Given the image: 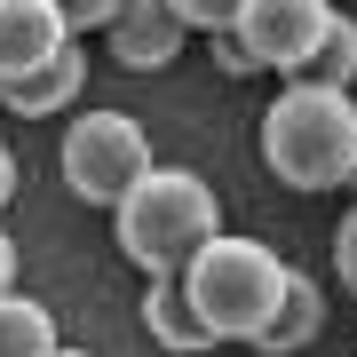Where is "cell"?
Returning a JSON list of instances; mask_svg holds the SVG:
<instances>
[{
  "instance_id": "3",
  "label": "cell",
  "mask_w": 357,
  "mask_h": 357,
  "mask_svg": "<svg viewBox=\"0 0 357 357\" xmlns=\"http://www.w3.org/2000/svg\"><path fill=\"white\" fill-rule=\"evenodd\" d=\"M286 270L294 262H278L262 238L215 230V238L183 262V286H191L199 318L215 326V342H255V333L270 326V310H278V294H286Z\"/></svg>"
},
{
  "instance_id": "9",
  "label": "cell",
  "mask_w": 357,
  "mask_h": 357,
  "mask_svg": "<svg viewBox=\"0 0 357 357\" xmlns=\"http://www.w3.org/2000/svg\"><path fill=\"white\" fill-rule=\"evenodd\" d=\"M143 326H151V342L175 349V357L215 349V326L199 318V302H191V286H183V270H159V278H151V294H143Z\"/></svg>"
},
{
  "instance_id": "13",
  "label": "cell",
  "mask_w": 357,
  "mask_h": 357,
  "mask_svg": "<svg viewBox=\"0 0 357 357\" xmlns=\"http://www.w3.org/2000/svg\"><path fill=\"white\" fill-rule=\"evenodd\" d=\"M206 40H215V64H222L230 79H246V72H262V56H255V48H246V40H238V24H215V32H206Z\"/></svg>"
},
{
  "instance_id": "14",
  "label": "cell",
  "mask_w": 357,
  "mask_h": 357,
  "mask_svg": "<svg viewBox=\"0 0 357 357\" xmlns=\"http://www.w3.org/2000/svg\"><path fill=\"white\" fill-rule=\"evenodd\" d=\"M238 8H246V0H175V16H183V24H191V32H215V24H238Z\"/></svg>"
},
{
  "instance_id": "8",
  "label": "cell",
  "mask_w": 357,
  "mask_h": 357,
  "mask_svg": "<svg viewBox=\"0 0 357 357\" xmlns=\"http://www.w3.org/2000/svg\"><path fill=\"white\" fill-rule=\"evenodd\" d=\"M64 40H72V16L56 0H0V79L40 64V56H56Z\"/></svg>"
},
{
  "instance_id": "15",
  "label": "cell",
  "mask_w": 357,
  "mask_h": 357,
  "mask_svg": "<svg viewBox=\"0 0 357 357\" xmlns=\"http://www.w3.org/2000/svg\"><path fill=\"white\" fill-rule=\"evenodd\" d=\"M333 270H342V294H357V206L342 215V230H333Z\"/></svg>"
},
{
  "instance_id": "11",
  "label": "cell",
  "mask_w": 357,
  "mask_h": 357,
  "mask_svg": "<svg viewBox=\"0 0 357 357\" xmlns=\"http://www.w3.org/2000/svg\"><path fill=\"white\" fill-rule=\"evenodd\" d=\"M56 318H48V302H32V294H0V357H56Z\"/></svg>"
},
{
  "instance_id": "16",
  "label": "cell",
  "mask_w": 357,
  "mask_h": 357,
  "mask_svg": "<svg viewBox=\"0 0 357 357\" xmlns=\"http://www.w3.org/2000/svg\"><path fill=\"white\" fill-rule=\"evenodd\" d=\"M56 8L72 16V32H103V24L119 16V0H56Z\"/></svg>"
},
{
  "instance_id": "1",
  "label": "cell",
  "mask_w": 357,
  "mask_h": 357,
  "mask_svg": "<svg viewBox=\"0 0 357 357\" xmlns=\"http://www.w3.org/2000/svg\"><path fill=\"white\" fill-rule=\"evenodd\" d=\"M262 167L286 191H342V183H357V103H349V88L294 79L262 112Z\"/></svg>"
},
{
  "instance_id": "2",
  "label": "cell",
  "mask_w": 357,
  "mask_h": 357,
  "mask_svg": "<svg viewBox=\"0 0 357 357\" xmlns=\"http://www.w3.org/2000/svg\"><path fill=\"white\" fill-rule=\"evenodd\" d=\"M112 230H119V255H128L143 278H159V270H183L222 230V206H215V191H206L191 167H151V175L112 206Z\"/></svg>"
},
{
  "instance_id": "19",
  "label": "cell",
  "mask_w": 357,
  "mask_h": 357,
  "mask_svg": "<svg viewBox=\"0 0 357 357\" xmlns=\"http://www.w3.org/2000/svg\"><path fill=\"white\" fill-rule=\"evenodd\" d=\"M56 357H88V349H64V342H56Z\"/></svg>"
},
{
  "instance_id": "4",
  "label": "cell",
  "mask_w": 357,
  "mask_h": 357,
  "mask_svg": "<svg viewBox=\"0 0 357 357\" xmlns=\"http://www.w3.org/2000/svg\"><path fill=\"white\" fill-rule=\"evenodd\" d=\"M56 159H64L72 199L119 206L143 175H151V135H143L128 112H79L72 128H64V151H56Z\"/></svg>"
},
{
  "instance_id": "6",
  "label": "cell",
  "mask_w": 357,
  "mask_h": 357,
  "mask_svg": "<svg viewBox=\"0 0 357 357\" xmlns=\"http://www.w3.org/2000/svg\"><path fill=\"white\" fill-rule=\"evenodd\" d=\"M112 56L128 72H159V64H175L183 56V40H191V24L175 16V0H119V16L112 24Z\"/></svg>"
},
{
  "instance_id": "12",
  "label": "cell",
  "mask_w": 357,
  "mask_h": 357,
  "mask_svg": "<svg viewBox=\"0 0 357 357\" xmlns=\"http://www.w3.org/2000/svg\"><path fill=\"white\" fill-rule=\"evenodd\" d=\"M294 79H318V88H349L357 79V16H342L333 8V24L318 32V48L302 56V72Z\"/></svg>"
},
{
  "instance_id": "5",
  "label": "cell",
  "mask_w": 357,
  "mask_h": 357,
  "mask_svg": "<svg viewBox=\"0 0 357 357\" xmlns=\"http://www.w3.org/2000/svg\"><path fill=\"white\" fill-rule=\"evenodd\" d=\"M326 24H333V0H246L238 8V40L262 56V72H302Z\"/></svg>"
},
{
  "instance_id": "17",
  "label": "cell",
  "mask_w": 357,
  "mask_h": 357,
  "mask_svg": "<svg viewBox=\"0 0 357 357\" xmlns=\"http://www.w3.org/2000/svg\"><path fill=\"white\" fill-rule=\"evenodd\" d=\"M16 286V238H8V222H0V294Z\"/></svg>"
},
{
  "instance_id": "10",
  "label": "cell",
  "mask_w": 357,
  "mask_h": 357,
  "mask_svg": "<svg viewBox=\"0 0 357 357\" xmlns=\"http://www.w3.org/2000/svg\"><path fill=\"white\" fill-rule=\"evenodd\" d=\"M318 326H326V294H318V278L286 270V294H278V310H270V326L255 333V349H262V357H294V349L318 342Z\"/></svg>"
},
{
  "instance_id": "7",
  "label": "cell",
  "mask_w": 357,
  "mask_h": 357,
  "mask_svg": "<svg viewBox=\"0 0 357 357\" xmlns=\"http://www.w3.org/2000/svg\"><path fill=\"white\" fill-rule=\"evenodd\" d=\"M72 96H88V56H79V40H64L56 56H40V64L0 79V103H8L16 119H56Z\"/></svg>"
},
{
  "instance_id": "18",
  "label": "cell",
  "mask_w": 357,
  "mask_h": 357,
  "mask_svg": "<svg viewBox=\"0 0 357 357\" xmlns=\"http://www.w3.org/2000/svg\"><path fill=\"white\" fill-rule=\"evenodd\" d=\"M8 199H16V151L0 143V206H8Z\"/></svg>"
}]
</instances>
